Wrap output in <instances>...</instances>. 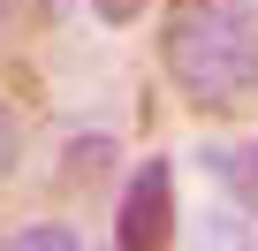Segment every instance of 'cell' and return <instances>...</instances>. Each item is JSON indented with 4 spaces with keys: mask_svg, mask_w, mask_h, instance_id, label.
<instances>
[{
    "mask_svg": "<svg viewBox=\"0 0 258 251\" xmlns=\"http://www.w3.org/2000/svg\"><path fill=\"white\" fill-rule=\"evenodd\" d=\"M8 243H16V251H76V228H61V221H23Z\"/></svg>",
    "mask_w": 258,
    "mask_h": 251,
    "instance_id": "obj_4",
    "label": "cell"
},
{
    "mask_svg": "<svg viewBox=\"0 0 258 251\" xmlns=\"http://www.w3.org/2000/svg\"><path fill=\"white\" fill-rule=\"evenodd\" d=\"M175 236V168L160 153H145V168L129 175L121 190V213H114V243L121 251H160Z\"/></svg>",
    "mask_w": 258,
    "mask_h": 251,
    "instance_id": "obj_2",
    "label": "cell"
},
{
    "mask_svg": "<svg viewBox=\"0 0 258 251\" xmlns=\"http://www.w3.org/2000/svg\"><path fill=\"white\" fill-rule=\"evenodd\" d=\"M160 61L182 99L198 107H235L258 84V16L250 0H175L160 31Z\"/></svg>",
    "mask_w": 258,
    "mask_h": 251,
    "instance_id": "obj_1",
    "label": "cell"
},
{
    "mask_svg": "<svg viewBox=\"0 0 258 251\" xmlns=\"http://www.w3.org/2000/svg\"><path fill=\"white\" fill-rule=\"evenodd\" d=\"M145 8H152V0H91V16H99V23H114V31H121V23H137Z\"/></svg>",
    "mask_w": 258,
    "mask_h": 251,
    "instance_id": "obj_6",
    "label": "cell"
},
{
    "mask_svg": "<svg viewBox=\"0 0 258 251\" xmlns=\"http://www.w3.org/2000/svg\"><path fill=\"white\" fill-rule=\"evenodd\" d=\"M8 168H16V114L0 107V175H8Z\"/></svg>",
    "mask_w": 258,
    "mask_h": 251,
    "instance_id": "obj_7",
    "label": "cell"
},
{
    "mask_svg": "<svg viewBox=\"0 0 258 251\" xmlns=\"http://www.w3.org/2000/svg\"><path fill=\"white\" fill-rule=\"evenodd\" d=\"M205 168H213V175L235 190V206L258 221V137H243V145H213V153H205Z\"/></svg>",
    "mask_w": 258,
    "mask_h": 251,
    "instance_id": "obj_3",
    "label": "cell"
},
{
    "mask_svg": "<svg viewBox=\"0 0 258 251\" xmlns=\"http://www.w3.org/2000/svg\"><path fill=\"white\" fill-rule=\"evenodd\" d=\"M69 160H76V175H99V168L114 160V145H106V137H84V145H69Z\"/></svg>",
    "mask_w": 258,
    "mask_h": 251,
    "instance_id": "obj_5",
    "label": "cell"
},
{
    "mask_svg": "<svg viewBox=\"0 0 258 251\" xmlns=\"http://www.w3.org/2000/svg\"><path fill=\"white\" fill-rule=\"evenodd\" d=\"M0 16H8V0H0Z\"/></svg>",
    "mask_w": 258,
    "mask_h": 251,
    "instance_id": "obj_8",
    "label": "cell"
}]
</instances>
